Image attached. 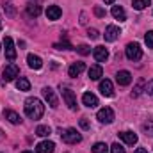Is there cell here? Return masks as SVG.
Segmentation results:
<instances>
[{"label": "cell", "instance_id": "f546056e", "mask_svg": "<svg viewBox=\"0 0 153 153\" xmlns=\"http://www.w3.org/2000/svg\"><path fill=\"white\" fill-rule=\"evenodd\" d=\"M76 52H78L80 55H89V53H91V46H87V45H80V46L76 48Z\"/></svg>", "mask_w": 153, "mask_h": 153}, {"label": "cell", "instance_id": "30bf717a", "mask_svg": "<svg viewBox=\"0 0 153 153\" xmlns=\"http://www.w3.org/2000/svg\"><path fill=\"white\" fill-rule=\"evenodd\" d=\"M100 93L103 94V96H107V98H111L112 94H114V87H112V82L111 80H102L100 82Z\"/></svg>", "mask_w": 153, "mask_h": 153}, {"label": "cell", "instance_id": "5b68a950", "mask_svg": "<svg viewBox=\"0 0 153 153\" xmlns=\"http://www.w3.org/2000/svg\"><path fill=\"white\" fill-rule=\"evenodd\" d=\"M98 121L100 123H105V125H109V123H112L114 121V111L111 109V107H103V109H100L98 111Z\"/></svg>", "mask_w": 153, "mask_h": 153}, {"label": "cell", "instance_id": "83f0119b", "mask_svg": "<svg viewBox=\"0 0 153 153\" xmlns=\"http://www.w3.org/2000/svg\"><path fill=\"white\" fill-rule=\"evenodd\" d=\"M132 5H134V9H137V11H143L146 5H150V0H134Z\"/></svg>", "mask_w": 153, "mask_h": 153}, {"label": "cell", "instance_id": "9a60e30c", "mask_svg": "<svg viewBox=\"0 0 153 153\" xmlns=\"http://www.w3.org/2000/svg\"><path fill=\"white\" fill-rule=\"evenodd\" d=\"M27 62H29V66H30L32 70H41V68H43L41 57H39V55H34V53H29V55H27Z\"/></svg>", "mask_w": 153, "mask_h": 153}, {"label": "cell", "instance_id": "ba28073f", "mask_svg": "<svg viewBox=\"0 0 153 153\" xmlns=\"http://www.w3.org/2000/svg\"><path fill=\"white\" fill-rule=\"evenodd\" d=\"M4 46H5V57L9 61H14L16 59V48H14V43H13V39L9 36L4 39Z\"/></svg>", "mask_w": 153, "mask_h": 153}, {"label": "cell", "instance_id": "d590c367", "mask_svg": "<svg viewBox=\"0 0 153 153\" xmlns=\"http://www.w3.org/2000/svg\"><path fill=\"white\" fill-rule=\"evenodd\" d=\"M135 153H148V150H144V148H137Z\"/></svg>", "mask_w": 153, "mask_h": 153}, {"label": "cell", "instance_id": "cb8c5ba5", "mask_svg": "<svg viewBox=\"0 0 153 153\" xmlns=\"http://www.w3.org/2000/svg\"><path fill=\"white\" fill-rule=\"evenodd\" d=\"M16 87H18L20 91H29V89H30V82H29L27 78H18V80H16Z\"/></svg>", "mask_w": 153, "mask_h": 153}, {"label": "cell", "instance_id": "603a6c76", "mask_svg": "<svg viewBox=\"0 0 153 153\" xmlns=\"http://www.w3.org/2000/svg\"><path fill=\"white\" fill-rule=\"evenodd\" d=\"M50 126H46V125H39L38 128H36V135H39V137H48L50 135Z\"/></svg>", "mask_w": 153, "mask_h": 153}, {"label": "cell", "instance_id": "d6986e66", "mask_svg": "<svg viewBox=\"0 0 153 153\" xmlns=\"http://www.w3.org/2000/svg\"><path fill=\"white\" fill-rule=\"evenodd\" d=\"M27 14L38 18L39 14H41V5H39L38 2H29L27 4Z\"/></svg>", "mask_w": 153, "mask_h": 153}, {"label": "cell", "instance_id": "d4e9b609", "mask_svg": "<svg viewBox=\"0 0 153 153\" xmlns=\"http://www.w3.org/2000/svg\"><path fill=\"white\" fill-rule=\"evenodd\" d=\"M144 87H146V80H144V78H141V80L137 82V85H135V89H134L132 96H135V98H137V96H139V94L144 91Z\"/></svg>", "mask_w": 153, "mask_h": 153}, {"label": "cell", "instance_id": "836d02e7", "mask_svg": "<svg viewBox=\"0 0 153 153\" xmlns=\"http://www.w3.org/2000/svg\"><path fill=\"white\" fill-rule=\"evenodd\" d=\"M80 126H82L84 130H89V121H87V117H82V119H80Z\"/></svg>", "mask_w": 153, "mask_h": 153}, {"label": "cell", "instance_id": "ac0fdd59", "mask_svg": "<svg viewBox=\"0 0 153 153\" xmlns=\"http://www.w3.org/2000/svg\"><path fill=\"white\" fill-rule=\"evenodd\" d=\"M84 70H85V64H84V62H73V64L70 66V70H68V75L70 76H78Z\"/></svg>", "mask_w": 153, "mask_h": 153}, {"label": "cell", "instance_id": "e575fe53", "mask_svg": "<svg viewBox=\"0 0 153 153\" xmlns=\"http://www.w3.org/2000/svg\"><path fill=\"white\" fill-rule=\"evenodd\" d=\"M144 91H146L148 94H152V96H153V80H150V82L146 84V89H144Z\"/></svg>", "mask_w": 153, "mask_h": 153}, {"label": "cell", "instance_id": "74e56055", "mask_svg": "<svg viewBox=\"0 0 153 153\" xmlns=\"http://www.w3.org/2000/svg\"><path fill=\"white\" fill-rule=\"evenodd\" d=\"M103 2H105V4H114L116 0H103Z\"/></svg>", "mask_w": 153, "mask_h": 153}, {"label": "cell", "instance_id": "4316f807", "mask_svg": "<svg viewBox=\"0 0 153 153\" xmlns=\"http://www.w3.org/2000/svg\"><path fill=\"white\" fill-rule=\"evenodd\" d=\"M143 132H144L146 135L153 137V119H148V121L143 125Z\"/></svg>", "mask_w": 153, "mask_h": 153}, {"label": "cell", "instance_id": "1f68e13d", "mask_svg": "<svg viewBox=\"0 0 153 153\" xmlns=\"http://www.w3.org/2000/svg\"><path fill=\"white\" fill-rule=\"evenodd\" d=\"M87 36H89L91 39H98V38H100V32H98L96 29H89V32H87Z\"/></svg>", "mask_w": 153, "mask_h": 153}, {"label": "cell", "instance_id": "7a4b0ae2", "mask_svg": "<svg viewBox=\"0 0 153 153\" xmlns=\"http://www.w3.org/2000/svg\"><path fill=\"white\" fill-rule=\"evenodd\" d=\"M125 53L130 61H139L143 57V48L139 46V43H128L125 48Z\"/></svg>", "mask_w": 153, "mask_h": 153}, {"label": "cell", "instance_id": "8fae6325", "mask_svg": "<svg viewBox=\"0 0 153 153\" xmlns=\"http://www.w3.org/2000/svg\"><path fill=\"white\" fill-rule=\"evenodd\" d=\"M93 55H94V59H96L98 62H105V61L109 59V50H107L105 46H96L94 52H93Z\"/></svg>", "mask_w": 153, "mask_h": 153}, {"label": "cell", "instance_id": "4dcf8cb0", "mask_svg": "<svg viewBox=\"0 0 153 153\" xmlns=\"http://www.w3.org/2000/svg\"><path fill=\"white\" fill-rule=\"evenodd\" d=\"M111 153H126V152H125V148H123L119 143H114V144L111 146Z\"/></svg>", "mask_w": 153, "mask_h": 153}, {"label": "cell", "instance_id": "ffe728a7", "mask_svg": "<svg viewBox=\"0 0 153 153\" xmlns=\"http://www.w3.org/2000/svg\"><path fill=\"white\" fill-rule=\"evenodd\" d=\"M102 75H103L102 66L94 64V66H91V68H89V78H91V80H100V76H102Z\"/></svg>", "mask_w": 153, "mask_h": 153}, {"label": "cell", "instance_id": "277c9868", "mask_svg": "<svg viewBox=\"0 0 153 153\" xmlns=\"http://www.w3.org/2000/svg\"><path fill=\"white\" fill-rule=\"evenodd\" d=\"M62 100L66 102V105H68L71 111H76V109H78V105H76V96L71 89H68V87L62 89Z\"/></svg>", "mask_w": 153, "mask_h": 153}, {"label": "cell", "instance_id": "44dd1931", "mask_svg": "<svg viewBox=\"0 0 153 153\" xmlns=\"http://www.w3.org/2000/svg\"><path fill=\"white\" fill-rule=\"evenodd\" d=\"M119 137H121L126 144H135V143H137V135H135L134 132H121Z\"/></svg>", "mask_w": 153, "mask_h": 153}, {"label": "cell", "instance_id": "e0dca14e", "mask_svg": "<svg viewBox=\"0 0 153 153\" xmlns=\"http://www.w3.org/2000/svg\"><path fill=\"white\" fill-rule=\"evenodd\" d=\"M4 117H5L9 123H13V125H20V123H22V117H20V114H16V112H14V111H11V109L4 111Z\"/></svg>", "mask_w": 153, "mask_h": 153}, {"label": "cell", "instance_id": "5bb4252c", "mask_svg": "<svg viewBox=\"0 0 153 153\" xmlns=\"http://www.w3.org/2000/svg\"><path fill=\"white\" fill-rule=\"evenodd\" d=\"M116 80H117V84H119V85H128V84L132 82V73H130V71H126V70L117 71Z\"/></svg>", "mask_w": 153, "mask_h": 153}, {"label": "cell", "instance_id": "2e32d148", "mask_svg": "<svg viewBox=\"0 0 153 153\" xmlns=\"http://www.w3.org/2000/svg\"><path fill=\"white\" fill-rule=\"evenodd\" d=\"M61 14H62V11H61L59 5H50V7L46 9V18L52 20V22H53V20H59Z\"/></svg>", "mask_w": 153, "mask_h": 153}, {"label": "cell", "instance_id": "6da1fadb", "mask_svg": "<svg viewBox=\"0 0 153 153\" xmlns=\"http://www.w3.org/2000/svg\"><path fill=\"white\" fill-rule=\"evenodd\" d=\"M23 107H25V114L30 119H41L43 114H45V105L38 98H27Z\"/></svg>", "mask_w": 153, "mask_h": 153}, {"label": "cell", "instance_id": "4fadbf2b", "mask_svg": "<svg viewBox=\"0 0 153 153\" xmlns=\"http://www.w3.org/2000/svg\"><path fill=\"white\" fill-rule=\"evenodd\" d=\"M55 150V144L52 141H43L36 146V153H53Z\"/></svg>", "mask_w": 153, "mask_h": 153}, {"label": "cell", "instance_id": "d6a6232c", "mask_svg": "<svg viewBox=\"0 0 153 153\" xmlns=\"http://www.w3.org/2000/svg\"><path fill=\"white\" fill-rule=\"evenodd\" d=\"M94 14H96L98 18H103V16H105V9H102V7L96 5V7H94Z\"/></svg>", "mask_w": 153, "mask_h": 153}, {"label": "cell", "instance_id": "3957f363", "mask_svg": "<svg viewBox=\"0 0 153 153\" xmlns=\"http://www.w3.org/2000/svg\"><path fill=\"white\" fill-rule=\"evenodd\" d=\"M61 137H62V141H64L66 144H76V143L82 141V135L76 132L75 128H68V130H64V132L61 134Z\"/></svg>", "mask_w": 153, "mask_h": 153}, {"label": "cell", "instance_id": "484cf974", "mask_svg": "<svg viewBox=\"0 0 153 153\" xmlns=\"http://www.w3.org/2000/svg\"><path fill=\"white\" fill-rule=\"evenodd\" d=\"M93 153H109V146L105 143H96L93 146Z\"/></svg>", "mask_w": 153, "mask_h": 153}, {"label": "cell", "instance_id": "8d00e7d4", "mask_svg": "<svg viewBox=\"0 0 153 153\" xmlns=\"http://www.w3.org/2000/svg\"><path fill=\"white\" fill-rule=\"evenodd\" d=\"M4 135H5V134H4V130H2V128H0V141H2V139H4Z\"/></svg>", "mask_w": 153, "mask_h": 153}, {"label": "cell", "instance_id": "52a82bcc", "mask_svg": "<svg viewBox=\"0 0 153 153\" xmlns=\"http://www.w3.org/2000/svg\"><path fill=\"white\" fill-rule=\"evenodd\" d=\"M4 78L7 80V82H11V80H14L16 76L20 75V68L16 66V64H7L5 68H4Z\"/></svg>", "mask_w": 153, "mask_h": 153}, {"label": "cell", "instance_id": "7c38bea8", "mask_svg": "<svg viewBox=\"0 0 153 153\" xmlns=\"http://www.w3.org/2000/svg\"><path fill=\"white\" fill-rule=\"evenodd\" d=\"M82 103H84L85 107H89V109H94V107L98 105V98H96L93 93H84V96H82Z\"/></svg>", "mask_w": 153, "mask_h": 153}, {"label": "cell", "instance_id": "ab89813d", "mask_svg": "<svg viewBox=\"0 0 153 153\" xmlns=\"http://www.w3.org/2000/svg\"><path fill=\"white\" fill-rule=\"evenodd\" d=\"M0 29H2V22H0Z\"/></svg>", "mask_w": 153, "mask_h": 153}, {"label": "cell", "instance_id": "f1b7e54d", "mask_svg": "<svg viewBox=\"0 0 153 153\" xmlns=\"http://www.w3.org/2000/svg\"><path fill=\"white\" fill-rule=\"evenodd\" d=\"M144 43L148 48H153V30H148L146 36H144Z\"/></svg>", "mask_w": 153, "mask_h": 153}, {"label": "cell", "instance_id": "8992f818", "mask_svg": "<svg viewBox=\"0 0 153 153\" xmlns=\"http://www.w3.org/2000/svg\"><path fill=\"white\" fill-rule=\"evenodd\" d=\"M43 98L46 100V103H48L52 109H55V107L59 105V100H57L55 91H53L52 87H43Z\"/></svg>", "mask_w": 153, "mask_h": 153}, {"label": "cell", "instance_id": "9c48e42d", "mask_svg": "<svg viewBox=\"0 0 153 153\" xmlns=\"http://www.w3.org/2000/svg\"><path fill=\"white\" fill-rule=\"evenodd\" d=\"M119 34H121L119 27H116V25H109V27L105 29L103 38H105V41H116V39L119 38Z\"/></svg>", "mask_w": 153, "mask_h": 153}, {"label": "cell", "instance_id": "f35d334b", "mask_svg": "<svg viewBox=\"0 0 153 153\" xmlns=\"http://www.w3.org/2000/svg\"><path fill=\"white\" fill-rule=\"evenodd\" d=\"M22 153H32V152H22Z\"/></svg>", "mask_w": 153, "mask_h": 153}, {"label": "cell", "instance_id": "7402d4cb", "mask_svg": "<svg viewBox=\"0 0 153 153\" xmlns=\"http://www.w3.org/2000/svg\"><path fill=\"white\" fill-rule=\"evenodd\" d=\"M112 16H114L116 20H119V22H125L126 20V13H125V9L121 5H114L112 7Z\"/></svg>", "mask_w": 153, "mask_h": 153}]
</instances>
